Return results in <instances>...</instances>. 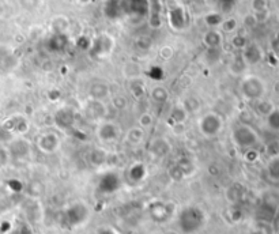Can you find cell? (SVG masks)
<instances>
[{
  "instance_id": "7c38bea8",
  "label": "cell",
  "mask_w": 279,
  "mask_h": 234,
  "mask_svg": "<svg viewBox=\"0 0 279 234\" xmlns=\"http://www.w3.org/2000/svg\"><path fill=\"white\" fill-rule=\"evenodd\" d=\"M187 116H188V112H187V109H185L183 104L174 105L172 108V111H170V118L176 124H184V121L187 120Z\"/></svg>"
},
{
  "instance_id": "44dd1931",
  "label": "cell",
  "mask_w": 279,
  "mask_h": 234,
  "mask_svg": "<svg viewBox=\"0 0 279 234\" xmlns=\"http://www.w3.org/2000/svg\"><path fill=\"white\" fill-rule=\"evenodd\" d=\"M266 151H267V154H269L270 158H273V157H278L279 155V142L278 140H270L267 146H266Z\"/></svg>"
},
{
  "instance_id": "7402d4cb",
  "label": "cell",
  "mask_w": 279,
  "mask_h": 234,
  "mask_svg": "<svg viewBox=\"0 0 279 234\" xmlns=\"http://www.w3.org/2000/svg\"><path fill=\"white\" fill-rule=\"evenodd\" d=\"M21 5L27 11H34L37 10L40 4H41V0H19Z\"/></svg>"
},
{
  "instance_id": "8992f818",
  "label": "cell",
  "mask_w": 279,
  "mask_h": 234,
  "mask_svg": "<svg viewBox=\"0 0 279 234\" xmlns=\"http://www.w3.org/2000/svg\"><path fill=\"white\" fill-rule=\"evenodd\" d=\"M37 146L38 150H40L41 153L52 154V153H55V151L59 149L60 140H59V136L56 133L47 132L44 133V135H41V136L37 139Z\"/></svg>"
},
{
  "instance_id": "3957f363",
  "label": "cell",
  "mask_w": 279,
  "mask_h": 234,
  "mask_svg": "<svg viewBox=\"0 0 279 234\" xmlns=\"http://www.w3.org/2000/svg\"><path fill=\"white\" fill-rule=\"evenodd\" d=\"M223 127V118L215 112L206 113L199 120L200 133L207 139H212L219 135Z\"/></svg>"
},
{
  "instance_id": "484cf974",
  "label": "cell",
  "mask_w": 279,
  "mask_h": 234,
  "mask_svg": "<svg viewBox=\"0 0 279 234\" xmlns=\"http://www.w3.org/2000/svg\"><path fill=\"white\" fill-rule=\"evenodd\" d=\"M10 234H32V230L27 228L26 225H19L16 229H14Z\"/></svg>"
},
{
  "instance_id": "d6986e66",
  "label": "cell",
  "mask_w": 279,
  "mask_h": 234,
  "mask_svg": "<svg viewBox=\"0 0 279 234\" xmlns=\"http://www.w3.org/2000/svg\"><path fill=\"white\" fill-rule=\"evenodd\" d=\"M127 139L131 142V143L137 144V143H140L143 139V131L142 128L140 127H135L132 128L131 131L128 132V135H127Z\"/></svg>"
},
{
  "instance_id": "4dcf8cb0",
  "label": "cell",
  "mask_w": 279,
  "mask_h": 234,
  "mask_svg": "<svg viewBox=\"0 0 279 234\" xmlns=\"http://www.w3.org/2000/svg\"><path fill=\"white\" fill-rule=\"evenodd\" d=\"M80 1H82V3H89L90 0H80Z\"/></svg>"
},
{
  "instance_id": "f546056e",
  "label": "cell",
  "mask_w": 279,
  "mask_h": 234,
  "mask_svg": "<svg viewBox=\"0 0 279 234\" xmlns=\"http://www.w3.org/2000/svg\"><path fill=\"white\" fill-rule=\"evenodd\" d=\"M273 49H274V52L277 55H279V36L274 40V43H273Z\"/></svg>"
},
{
  "instance_id": "f1b7e54d",
  "label": "cell",
  "mask_w": 279,
  "mask_h": 234,
  "mask_svg": "<svg viewBox=\"0 0 279 234\" xmlns=\"http://www.w3.org/2000/svg\"><path fill=\"white\" fill-rule=\"evenodd\" d=\"M127 101L124 100V98H119V100H115V105H116V108H119V109H123V108L126 107Z\"/></svg>"
},
{
  "instance_id": "4316f807",
  "label": "cell",
  "mask_w": 279,
  "mask_h": 234,
  "mask_svg": "<svg viewBox=\"0 0 279 234\" xmlns=\"http://www.w3.org/2000/svg\"><path fill=\"white\" fill-rule=\"evenodd\" d=\"M256 23H258V19H256L255 14H251V15H247L245 18H244V25H245V26L252 27V26H255Z\"/></svg>"
},
{
  "instance_id": "5bb4252c",
  "label": "cell",
  "mask_w": 279,
  "mask_h": 234,
  "mask_svg": "<svg viewBox=\"0 0 279 234\" xmlns=\"http://www.w3.org/2000/svg\"><path fill=\"white\" fill-rule=\"evenodd\" d=\"M69 25L70 22L66 16H56L51 22V27H52L53 32L56 33V34H63L69 29Z\"/></svg>"
},
{
  "instance_id": "4fadbf2b",
  "label": "cell",
  "mask_w": 279,
  "mask_h": 234,
  "mask_svg": "<svg viewBox=\"0 0 279 234\" xmlns=\"http://www.w3.org/2000/svg\"><path fill=\"white\" fill-rule=\"evenodd\" d=\"M266 171H267V176H269L270 180L274 181V182H279V155L270 158Z\"/></svg>"
},
{
  "instance_id": "83f0119b",
  "label": "cell",
  "mask_w": 279,
  "mask_h": 234,
  "mask_svg": "<svg viewBox=\"0 0 279 234\" xmlns=\"http://www.w3.org/2000/svg\"><path fill=\"white\" fill-rule=\"evenodd\" d=\"M139 124H140V128L148 127V125L151 124V116H150V115H143V116L140 117Z\"/></svg>"
},
{
  "instance_id": "8fae6325",
  "label": "cell",
  "mask_w": 279,
  "mask_h": 234,
  "mask_svg": "<svg viewBox=\"0 0 279 234\" xmlns=\"http://www.w3.org/2000/svg\"><path fill=\"white\" fill-rule=\"evenodd\" d=\"M108 94H109V87L105 83L97 82L90 87V96L93 97L94 101H102L105 97H108Z\"/></svg>"
},
{
  "instance_id": "9c48e42d",
  "label": "cell",
  "mask_w": 279,
  "mask_h": 234,
  "mask_svg": "<svg viewBox=\"0 0 279 234\" xmlns=\"http://www.w3.org/2000/svg\"><path fill=\"white\" fill-rule=\"evenodd\" d=\"M223 43V37H222V33L216 29H210L203 34V44H205L207 48L210 49H216L219 48Z\"/></svg>"
},
{
  "instance_id": "30bf717a",
  "label": "cell",
  "mask_w": 279,
  "mask_h": 234,
  "mask_svg": "<svg viewBox=\"0 0 279 234\" xmlns=\"http://www.w3.org/2000/svg\"><path fill=\"white\" fill-rule=\"evenodd\" d=\"M55 120H56V124H58L59 127L64 128V129H69L74 125L75 122V115H74V111H71L69 108H64L62 111H59L56 113V117H55Z\"/></svg>"
},
{
  "instance_id": "2e32d148",
  "label": "cell",
  "mask_w": 279,
  "mask_h": 234,
  "mask_svg": "<svg viewBox=\"0 0 279 234\" xmlns=\"http://www.w3.org/2000/svg\"><path fill=\"white\" fill-rule=\"evenodd\" d=\"M267 125L273 131H279V109H274L273 112L269 113L267 116Z\"/></svg>"
},
{
  "instance_id": "9a60e30c",
  "label": "cell",
  "mask_w": 279,
  "mask_h": 234,
  "mask_svg": "<svg viewBox=\"0 0 279 234\" xmlns=\"http://www.w3.org/2000/svg\"><path fill=\"white\" fill-rule=\"evenodd\" d=\"M151 98H153L154 101L163 104L165 101H168L169 94L165 87H162V86H155L153 90H151Z\"/></svg>"
},
{
  "instance_id": "e0dca14e",
  "label": "cell",
  "mask_w": 279,
  "mask_h": 234,
  "mask_svg": "<svg viewBox=\"0 0 279 234\" xmlns=\"http://www.w3.org/2000/svg\"><path fill=\"white\" fill-rule=\"evenodd\" d=\"M248 65L245 64V61H244V58H241V56H238V58H236L234 60H233L232 63H230V71H232L233 74H242L244 71H245V68H247Z\"/></svg>"
},
{
  "instance_id": "6da1fadb",
  "label": "cell",
  "mask_w": 279,
  "mask_h": 234,
  "mask_svg": "<svg viewBox=\"0 0 279 234\" xmlns=\"http://www.w3.org/2000/svg\"><path fill=\"white\" fill-rule=\"evenodd\" d=\"M206 222V214L199 207H185L179 214V228L184 234L199 232Z\"/></svg>"
},
{
  "instance_id": "ba28073f",
  "label": "cell",
  "mask_w": 279,
  "mask_h": 234,
  "mask_svg": "<svg viewBox=\"0 0 279 234\" xmlns=\"http://www.w3.org/2000/svg\"><path fill=\"white\" fill-rule=\"evenodd\" d=\"M241 58H244L247 65H255L263 58V52L256 44H247V47L242 49Z\"/></svg>"
},
{
  "instance_id": "7a4b0ae2",
  "label": "cell",
  "mask_w": 279,
  "mask_h": 234,
  "mask_svg": "<svg viewBox=\"0 0 279 234\" xmlns=\"http://www.w3.org/2000/svg\"><path fill=\"white\" fill-rule=\"evenodd\" d=\"M232 139L236 146L245 150H253L260 142L258 132L247 124H238L233 128Z\"/></svg>"
},
{
  "instance_id": "603a6c76",
  "label": "cell",
  "mask_w": 279,
  "mask_h": 234,
  "mask_svg": "<svg viewBox=\"0 0 279 234\" xmlns=\"http://www.w3.org/2000/svg\"><path fill=\"white\" fill-rule=\"evenodd\" d=\"M267 0H252V10L255 14L267 11Z\"/></svg>"
},
{
  "instance_id": "ffe728a7",
  "label": "cell",
  "mask_w": 279,
  "mask_h": 234,
  "mask_svg": "<svg viewBox=\"0 0 279 234\" xmlns=\"http://www.w3.org/2000/svg\"><path fill=\"white\" fill-rule=\"evenodd\" d=\"M238 23L234 18H227V19H223L221 23V29L225 33H233L237 30Z\"/></svg>"
},
{
  "instance_id": "1f68e13d",
  "label": "cell",
  "mask_w": 279,
  "mask_h": 234,
  "mask_svg": "<svg viewBox=\"0 0 279 234\" xmlns=\"http://www.w3.org/2000/svg\"><path fill=\"white\" fill-rule=\"evenodd\" d=\"M277 234H279V230H278V232H277Z\"/></svg>"
},
{
  "instance_id": "5b68a950",
  "label": "cell",
  "mask_w": 279,
  "mask_h": 234,
  "mask_svg": "<svg viewBox=\"0 0 279 234\" xmlns=\"http://www.w3.org/2000/svg\"><path fill=\"white\" fill-rule=\"evenodd\" d=\"M115 48V40L109 34H101L100 37H97L93 43V54L95 58H104L112 54V51Z\"/></svg>"
},
{
  "instance_id": "d4e9b609",
  "label": "cell",
  "mask_w": 279,
  "mask_h": 234,
  "mask_svg": "<svg viewBox=\"0 0 279 234\" xmlns=\"http://www.w3.org/2000/svg\"><path fill=\"white\" fill-rule=\"evenodd\" d=\"M159 56L163 58V60H170V58H173V49L168 47V45H165L161 48L159 51Z\"/></svg>"
},
{
  "instance_id": "ac0fdd59",
  "label": "cell",
  "mask_w": 279,
  "mask_h": 234,
  "mask_svg": "<svg viewBox=\"0 0 279 234\" xmlns=\"http://www.w3.org/2000/svg\"><path fill=\"white\" fill-rule=\"evenodd\" d=\"M205 21L210 27H216L221 26L223 18H222L221 14H218V12H210V14H207V15L205 16Z\"/></svg>"
},
{
  "instance_id": "277c9868",
  "label": "cell",
  "mask_w": 279,
  "mask_h": 234,
  "mask_svg": "<svg viewBox=\"0 0 279 234\" xmlns=\"http://www.w3.org/2000/svg\"><path fill=\"white\" fill-rule=\"evenodd\" d=\"M241 93L247 100L256 101L264 96L266 85L256 75H247V76H244L241 82Z\"/></svg>"
},
{
  "instance_id": "cb8c5ba5",
  "label": "cell",
  "mask_w": 279,
  "mask_h": 234,
  "mask_svg": "<svg viewBox=\"0 0 279 234\" xmlns=\"http://www.w3.org/2000/svg\"><path fill=\"white\" fill-rule=\"evenodd\" d=\"M232 43H233V45H234V48L244 49L245 47H247L248 41H247V38L242 37V36H240V34H237V36H234V37H233Z\"/></svg>"
},
{
  "instance_id": "52a82bcc",
  "label": "cell",
  "mask_w": 279,
  "mask_h": 234,
  "mask_svg": "<svg viewBox=\"0 0 279 234\" xmlns=\"http://www.w3.org/2000/svg\"><path fill=\"white\" fill-rule=\"evenodd\" d=\"M119 135H120L119 127L111 121L102 122L97 128V136L100 138L101 142H106V143L115 142L116 139H119Z\"/></svg>"
}]
</instances>
